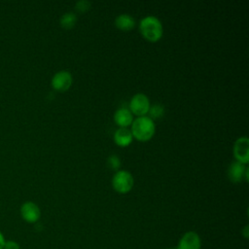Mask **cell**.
<instances>
[{
	"label": "cell",
	"instance_id": "5bb4252c",
	"mask_svg": "<svg viewBox=\"0 0 249 249\" xmlns=\"http://www.w3.org/2000/svg\"><path fill=\"white\" fill-rule=\"evenodd\" d=\"M148 113L150 115L149 118H151L152 120L153 119H160L164 114V107L160 104H154L150 107Z\"/></svg>",
	"mask_w": 249,
	"mask_h": 249
},
{
	"label": "cell",
	"instance_id": "8fae6325",
	"mask_svg": "<svg viewBox=\"0 0 249 249\" xmlns=\"http://www.w3.org/2000/svg\"><path fill=\"white\" fill-rule=\"evenodd\" d=\"M114 142L120 146V147H127L132 142L133 136L131 134V131L128 128L124 127H119L113 136Z\"/></svg>",
	"mask_w": 249,
	"mask_h": 249
},
{
	"label": "cell",
	"instance_id": "ffe728a7",
	"mask_svg": "<svg viewBox=\"0 0 249 249\" xmlns=\"http://www.w3.org/2000/svg\"><path fill=\"white\" fill-rule=\"evenodd\" d=\"M164 249H176V248H164Z\"/></svg>",
	"mask_w": 249,
	"mask_h": 249
},
{
	"label": "cell",
	"instance_id": "3957f363",
	"mask_svg": "<svg viewBox=\"0 0 249 249\" xmlns=\"http://www.w3.org/2000/svg\"><path fill=\"white\" fill-rule=\"evenodd\" d=\"M133 185V176L127 170H118L112 178V187L119 194H127Z\"/></svg>",
	"mask_w": 249,
	"mask_h": 249
},
{
	"label": "cell",
	"instance_id": "9a60e30c",
	"mask_svg": "<svg viewBox=\"0 0 249 249\" xmlns=\"http://www.w3.org/2000/svg\"><path fill=\"white\" fill-rule=\"evenodd\" d=\"M91 6V3L88 0H81V1H78L76 2L75 4V9L81 13H85L87 11L89 10Z\"/></svg>",
	"mask_w": 249,
	"mask_h": 249
},
{
	"label": "cell",
	"instance_id": "277c9868",
	"mask_svg": "<svg viewBox=\"0 0 249 249\" xmlns=\"http://www.w3.org/2000/svg\"><path fill=\"white\" fill-rule=\"evenodd\" d=\"M150 99L149 97L144 93H136L134 94L128 105L129 111L132 113V115H136L137 117L146 116L148 114L150 109Z\"/></svg>",
	"mask_w": 249,
	"mask_h": 249
},
{
	"label": "cell",
	"instance_id": "9c48e42d",
	"mask_svg": "<svg viewBox=\"0 0 249 249\" xmlns=\"http://www.w3.org/2000/svg\"><path fill=\"white\" fill-rule=\"evenodd\" d=\"M248 168L246 167V164H243L239 161H233L231 163L229 169H228V176L229 179L233 183H239L244 179L246 170Z\"/></svg>",
	"mask_w": 249,
	"mask_h": 249
},
{
	"label": "cell",
	"instance_id": "e0dca14e",
	"mask_svg": "<svg viewBox=\"0 0 249 249\" xmlns=\"http://www.w3.org/2000/svg\"><path fill=\"white\" fill-rule=\"evenodd\" d=\"M3 249H20V246L15 240H6Z\"/></svg>",
	"mask_w": 249,
	"mask_h": 249
},
{
	"label": "cell",
	"instance_id": "ac0fdd59",
	"mask_svg": "<svg viewBox=\"0 0 249 249\" xmlns=\"http://www.w3.org/2000/svg\"><path fill=\"white\" fill-rule=\"evenodd\" d=\"M241 234H242V236H243L244 238H246V239L249 237V226H248V225H246V226L242 229Z\"/></svg>",
	"mask_w": 249,
	"mask_h": 249
},
{
	"label": "cell",
	"instance_id": "6da1fadb",
	"mask_svg": "<svg viewBox=\"0 0 249 249\" xmlns=\"http://www.w3.org/2000/svg\"><path fill=\"white\" fill-rule=\"evenodd\" d=\"M132 136L141 142L149 141L155 134L156 125L154 121L148 116L137 117L131 124Z\"/></svg>",
	"mask_w": 249,
	"mask_h": 249
},
{
	"label": "cell",
	"instance_id": "52a82bcc",
	"mask_svg": "<svg viewBox=\"0 0 249 249\" xmlns=\"http://www.w3.org/2000/svg\"><path fill=\"white\" fill-rule=\"evenodd\" d=\"M20 216L21 218L29 223V224H34L38 222V220L41 217V210L39 206L32 201H26L20 206Z\"/></svg>",
	"mask_w": 249,
	"mask_h": 249
},
{
	"label": "cell",
	"instance_id": "2e32d148",
	"mask_svg": "<svg viewBox=\"0 0 249 249\" xmlns=\"http://www.w3.org/2000/svg\"><path fill=\"white\" fill-rule=\"evenodd\" d=\"M108 165L114 169V170H118L119 167L121 166V160L118 156L116 155H111L108 158Z\"/></svg>",
	"mask_w": 249,
	"mask_h": 249
},
{
	"label": "cell",
	"instance_id": "30bf717a",
	"mask_svg": "<svg viewBox=\"0 0 249 249\" xmlns=\"http://www.w3.org/2000/svg\"><path fill=\"white\" fill-rule=\"evenodd\" d=\"M114 122L120 127L127 128L133 122V115L128 108L121 107L114 113Z\"/></svg>",
	"mask_w": 249,
	"mask_h": 249
},
{
	"label": "cell",
	"instance_id": "7c38bea8",
	"mask_svg": "<svg viewBox=\"0 0 249 249\" xmlns=\"http://www.w3.org/2000/svg\"><path fill=\"white\" fill-rule=\"evenodd\" d=\"M115 25L122 31H129L135 26V19L128 14H121L116 18Z\"/></svg>",
	"mask_w": 249,
	"mask_h": 249
},
{
	"label": "cell",
	"instance_id": "d6986e66",
	"mask_svg": "<svg viewBox=\"0 0 249 249\" xmlns=\"http://www.w3.org/2000/svg\"><path fill=\"white\" fill-rule=\"evenodd\" d=\"M5 241H6V239H5V237H4V234L0 231V249H3L4 244H5Z\"/></svg>",
	"mask_w": 249,
	"mask_h": 249
},
{
	"label": "cell",
	"instance_id": "ba28073f",
	"mask_svg": "<svg viewBox=\"0 0 249 249\" xmlns=\"http://www.w3.org/2000/svg\"><path fill=\"white\" fill-rule=\"evenodd\" d=\"M175 248L176 249H200L201 239L196 231H189L181 236L178 242V245Z\"/></svg>",
	"mask_w": 249,
	"mask_h": 249
},
{
	"label": "cell",
	"instance_id": "8992f818",
	"mask_svg": "<svg viewBox=\"0 0 249 249\" xmlns=\"http://www.w3.org/2000/svg\"><path fill=\"white\" fill-rule=\"evenodd\" d=\"M73 83V77L72 74L69 71L61 70L55 73L51 81L52 87L53 89L57 91H66L70 89Z\"/></svg>",
	"mask_w": 249,
	"mask_h": 249
},
{
	"label": "cell",
	"instance_id": "4fadbf2b",
	"mask_svg": "<svg viewBox=\"0 0 249 249\" xmlns=\"http://www.w3.org/2000/svg\"><path fill=\"white\" fill-rule=\"evenodd\" d=\"M77 22V16L76 14L72 12H67L63 14L59 19L60 26L63 27L64 29H71L75 26Z\"/></svg>",
	"mask_w": 249,
	"mask_h": 249
},
{
	"label": "cell",
	"instance_id": "5b68a950",
	"mask_svg": "<svg viewBox=\"0 0 249 249\" xmlns=\"http://www.w3.org/2000/svg\"><path fill=\"white\" fill-rule=\"evenodd\" d=\"M233 156L236 161L246 164L249 160V139L247 136L238 137L233 144Z\"/></svg>",
	"mask_w": 249,
	"mask_h": 249
},
{
	"label": "cell",
	"instance_id": "7a4b0ae2",
	"mask_svg": "<svg viewBox=\"0 0 249 249\" xmlns=\"http://www.w3.org/2000/svg\"><path fill=\"white\" fill-rule=\"evenodd\" d=\"M139 30L142 36L149 42H158L163 34L160 20L154 16H147L140 20Z\"/></svg>",
	"mask_w": 249,
	"mask_h": 249
}]
</instances>
